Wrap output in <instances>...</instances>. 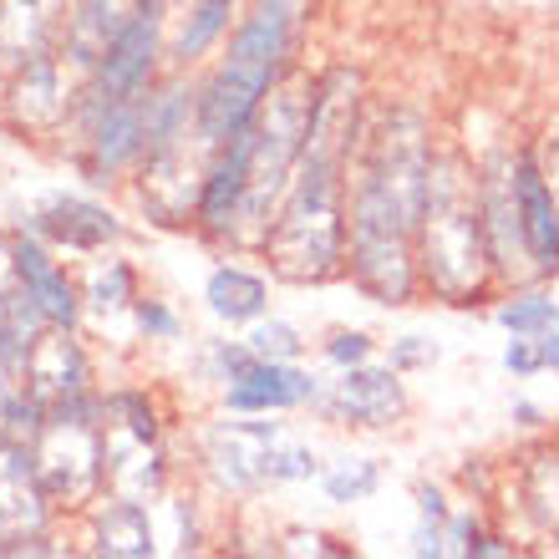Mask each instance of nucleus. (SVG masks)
<instances>
[{"mask_svg":"<svg viewBox=\"0 0 559 559\" xmlns=\"http://www.w3.org/2000/svg\"><path fill=\"white\" fill-rule=\"evenodd\" d=\"M295 46H300V0H250L239 11L229 46L199 82V143L209 153L260 118L265 97L295 72Z\"/></svg>","mask_w":559,"mask_h":559,"instance_id":"1","label":"nucleus"},{"mask_svg":"<svg viewBox=\"0 0 559 559\" xmlns=\"http://www.w3.org/2000/svg\"><path fill=\"white\" fill-rule=\"evenodd\" d=\"M417 270L423 295L442 306H478L484 295L503 290L478 209V163L463 147H438L427 214L417 224Z\"/></svg>","mask_w":559,"mask_h":559,"instance_id":"2","label":"nucleus"},{"mask_svg":"<svg viewBox=\"0 0 559 559\" xmlns=\"http://www.w3.org/2000/svg\"><path fill=\"white\" fill-rule=\"evenodd\" d=\"M36 473L57 514H87L107 493V413L103 392L46 407V423L31 442Z\"/></svg>","mask_w":559,"mask_h":559,"instance_id":"3","label":"nucleus"},{"mask_svg":"<svg viewBox=\"0 0 559 559\" xmlns=\"http://www.w3.org/2000/svg\"><path fill=\"white\" fill-rule=\"evenodd\" d=\"M5 97H0V112L21 138H61L72 133L76 103H82V87H87V72L76 67L61 46L31 57L21 72H11L5 82Z\"/></svg>","mask_w":559,"mask_h":559,"instance_id":"4","label":"nucleus"},{"mask_svg":"<svg viewBox=\"0 0 559 559\" xmlns=\"http://www.w3.org/2000/svg\"><path fill=\"white\" fill-rule=\"evenodd\" d=\"M168 61V0H147L143 11L107 41L97 67L87 72V103H138L158 87Z\"/></svg>","mask_w":559,"mask_h":559,"instance_id":"5","label":"nucleus"},{"mask_svg":"<svg viewBox=\"0 0 559 559\" xmlns=\"http://www.w3.org/2000/svg\"><path fill=\"white\" fill-rule=\"evenodd\" d=\"M290 438L285 423H270V413H224L204 427L199 457H204L209 484L229 499H250L270 488V453Z\"/></svg>","mask_w":559,"mask_h":559,"instance_id":"6","label":"nucleus"},{"mask_svg":"<svg viewBox=\"0 0 559 559\" xmlns=\"http://www.w3.org/2000/svg\"><path fill=\"white\" fill-rule=\"evenodd\" d=\"M310 413L325 427H352V432H392L407 423L413 397L392 361H361V367L336 371V382L321 386Z\"/></svg>","mask_w":559,"mask_h":559,"instance_id":"7","label":"nucleus"},{"mask_svg":"<svg viewBox=\"0 0 559 559\" xmlns=\"http://www.w3.org/2000/svg\"><path fill=\"white\" fill-rule=\"evenodd\" d=\"M147 97L138 103H76L72 138H76V168L87 183L107 189L118 183L128 168H138L147 153Z\"/></svg>","mask_w":559,"mask_h":559,"instance_id":"8","label":"nucleus"},{"mask_svg":"<svg viewBox=\"0 0 559 559\" xmlns=\"http://www.w3.org/2000/svg\"><path fill=\"white\" fill-rule=\"evenodd\" d=\"M478 163V209H484V229H488V250H493V270L499 285H530L534 265L524 250V229H519V199H514V147H488Z\"/></svg>","mask_w":559,"mask_h":559,"instance_id":"9","label":"nucleus"},{"mask_svg":"<svg viewBox=\"0 0 559 559\" xmlns=\"http://www.w3.org/2000/svg\"><path fill=\"white\" fill-rule=\"evenodd\" d=\"M514 199H519V229H524L534 280H555L559 275V189L545 168V153L530 143L514 147Z\"/></svg>","mask_w":559,"mask_h":559,"instance_id":"10","label":"nucleus"},{"mask_svg":"<svg viewBox=\"0 0 559 559\" xmlns=\"http://www.w3.org/2000/svg\"><path fill=\"white\" fill-rule=\"evenodd\" d=\"M250 158H254V122L209 153L204 183H199V209H193V229L209 245L229 250V239H235L239 204H245V189H250Z\"/></svg>","mask_w":559,"mask_h":559,"instance_id":"11","label":"nucleus"},{"mask_svg":"<svg viewBox=\"0 0 559 559\" xmlns=\"http://www.w3.org/2000/svg\"><path fill=\"white\" fill-rule=\"evenodd\" d=\"M51 499L36 473L26 442L0 438V555H15V545H26L36 534H51Z\"/></svg>","mask_w":559,"mask_h":559,"instance_id":"12","label":"nucleus"},{"mask_svg":"<svg viewBox=\"0 0 559 559\" xmlns=\"http://www.w3.org/2000/svg\"><path fill=\"white\" fill-rule=\"evenodd\" d=\"M26 229L36 239H46L51 250L67 254H107L128 229L107 204L87 199V193H51L36 214L26 219Z\"/></svg>","mask_w":559,"mask_h":559,"instance_id":"13","label":"nucleus"},{"mask_svg":"<svg viewBox=\"0 0 559 559\" xmlns=\"http://www.w3.org/2000/svg\"><path fill=\"white\" fill-rule=\"evenodd\" d=\"M321 377L306 371L300 361H265L254 356L250 367L239 371L235 382L224 386V413H300L321 397Z\"/></svg>","mask_w":559,"mask_h":559,"instance_id":"14","label":"nucleus"},{"mask_svg":"<svg viewBox=\"0 0 559 559\" xmlns=\"http://www.w3.org/2000/svg\"><path fill=\"white\" fill-rule=\"evenodd\" d=\"M21 382H26V392L41 402V407L87 397L92 392V361H87V352H82L76 331H67V325H46L41 336L31 341Z\"/></svg>","mask_w":559,"mask_h":559,"instance_id":"15","label":"nucleus"},{"mask_svg":"<svg viewBox=\"0 0 559 559\" xmlns=\"http://www.w3.org/2000/svg\"><path fill=\"white\" fill-rule=\"evenodd\" d=\"M11 245H15V280H21V290L31 295V306L41 310L51 325L76 331V321H82L87 300H82V285L67 275V265L51 254V245H46V239H36L31 229H21Z\"/></svg>","mask_w":559,"mask_h":559,"instance_id":"16","label":"nucleus"},{"mask_svg":"<svg viewBox=\"0 0 559 559\" xmlns=\"http://www.w3.org/2000/svg\"><path fill=\"white\" fill-rule=\"evenodd\" d=\"M72 0H0V82L31 57L61 46Z\"/></svg>","mask_w":559,"mask_h":559,"instance_id":"17","label":"nucleus"},{"mask_svg":"<svg viewBox=\"0 0 559 559\" xmlns=\"http://www.w3.org/2000/svg\"><path fill=\"white\" fill-rule=\"evenodd\" d=\"M107 493L138 503L163 499L168 493V453H163V442L138 438L128 427L107 423Z\"/></svg>","mask_w":559,"mask_h":559,"instance_id":"18","label":"nucleus"},{"mask_svg":"<svg viewBox=\"0 0 559 559\" xmlns=\"http://www.w3.org/2000/svg\"><path fill=\"white\" fill-rule=\"evenodd\" d=\"M87 539H92V555H107V559H153L158 555V530H153L147 503L118 499V493H103V499L87 509Z\"/></svg>","mask_w":559,"mask_h":559,"instance_id":"19","label":"nucleus"},{"mask_svg":"<svg viewBox=\"0 0 559 559\" xmlns=\"http://www.w3.org/2000/svg\"><path fill=\"white\" fill-rule=\"evenodd\" d=\"M147 0H72V11H67V31H61V51L92 72L97 57L107 51V41L118 36L138 11H143Z\"/></svg>","mask_w":559,"mask_h":559,"instance_id":"20","label":"nucleus"},{"mask_svg":"<svg viewBox=\"0 0 559 559\" xmlns=\"http://www.w3.org/2000/svg\"><path fill=\"white\" fill-rule=\"evenodd\" d=\"M204 306L224 325H254L260 316H270V275L235 265V260H219L204 280Z\"/></svg>","mask_w":559,"mask_h":559,"instance_id":"21","label":"nucleus"},{"mask_svg":"<svg viewBox=\"0 0 559 559\" xmlns=\"http://www.w3.org/2000/svg\"><path fill=\"white\" fill-rule=\"evenodd\" d=\"M235 21H239V0H193L189 11H178V26L168 36V67L189 72L193 61H204L235 31Z\"/></svg>","mask_w":559,"mask_h":559,"instance_id":"22","label":"nucleus"},{"mask_svg":"<svg viewBox=\"0 0 559 559\" xmlns=\"http://www.w3.org/2000/svg\"><path fill=\"white\" fill-rule=\"evenodd\" d=\"M493 321H499L509 336H545V331L559 325V300L545 290V280H530V285L499 290Z\"/></svg>","mask_w":559,"mask_h":559,"instance_id":"23","label":"nucleus"},{"mask_svg":"<svg viewBox=\"0 0 559 559\" xmlns=\"http://www.w3.org/2000/svg\"><path fill=\"white\" fill-rule=\"evenodd\" d=\"M138 270L128 260H103V265H92V275L82 280V300L87 310L97 316H122V310L138 306Z\"/></svg>","mask_w":559,"mask_h":559,"instance_id":"24","label":"nucleus"},{"mask_svg":"<svg viewBox=\"0 0 559 559\" xmlns=\"http://www.w3.org/2000/svg\"><path fill=\"white\" fill-rule=\"evenodd\" d=\"M382 488V463L377 457H336L321 468V493L331 503H367Z\"/></svg>","mask_w":559,"mask_h":559,"instance_id":"25","label":"nucleus"},{"mask_svg":"<svg viewBox=\"0 0 559 559\" xmlns=\"http://www.w3.org/2000/svg\"><path fill=\"white\" fill-rule=\"evenodd\" d=\"M103 413L112 427H128L138 438L163 442V413L143 386H112V392H103Z\"/></svg>","mask_w":559,"mask_h":559,"instance_id":"26","label":"nucleus"},{"mask_svg":"<svg viewBox=\"0 0 559 559\" xmlns=\"http://www.w3.org/2000/svg\"><path fill=\"white\" fill-rule=\"evenodd\" d=\"M254 356H265V361H300L306 356V336H300V325L280 321V316H260V321L245 331Z\"/></svg>","mask_w":559,"mask_h":559,"instance_id":"27","label":"nucleus"},{"mask_svg":"<svg viewBox=\"0 0 559 559\" xmlns=\"http://www.w3.org/2000/svg\"><path fill=\"white\" fill-rule=\"evenodd\" d=\"M321 457H316V448H306V442L285 438L270 453V488H285V484H310V478H321Z\"/></svg>","mask_w":559,"mask_h":559,"instance_id":"28","label":"nucleus"},{"mask_svg":"<svg viewBox=\"0 0 559 559\" xmlns=\"http://www.w3.org/2000/svg\"><path fill=\"white\" fill-rule=\"evenodd\" d=\"M321 356L336 371L361 367V361H377V336H371V331H356V325H341V331H331V336L321 341Z\"/></svg>","mask_w":559,"mask_h":559,"instance_id":"29","label":"nucleus"},{"mask_svg":"<svg viewBox=\"0 0 559 559\" xmlns=\"http://www.w3.org/2000/svg\"><path fill=\"white\" fill-rule=\"evenodd\" d=\"M133 321L147 341H178V331H183V321L174 316V306H168V300H153V295H138Z\"/></svg>","mask_w":559,"mask_h":559,"instance_id":"30","label":"nucleus"},{"mask_svg":"<svg viewBox=\"0 0 559 559\" xmlns=\"http://www.w3.org/2000/svg\"><path fill=\"white\" fill-rule=\"evenodd\" d=\"M438 341H427V336H397L392 341V352H386V361L407 377V371H423V367H432L438 361Z\"/></svg>","mask_w":559,"mask_h":559,"instance_id":"31","label":"nucleus"},{"mask_svg":"<svg viewBox=\"0 0 559 559\" xmlns=\"http://www.w3.org/2000/svg\"><path fill=\"white\" fill-rule=\"evenodd\" d=\"M413 499H417V524H432V530H448L453 524V509L457 503H448V493H442V484H417L413 488Z\"/></svg>","mask_w":559,"mask_h":559,"instance_id":"32","label":"nucleus"},{"mask_svg":"<svg viewBox=\"0 0 559 559\" xmlns=\"http://www.w3.org/2000/svg\"><path fill=\"white\" fill-rule=\"evenodd\" d=\"M503 371L509 377H539L545 371V356H539V336H514L509 346H503Z\"/></svg>","mask_w":559,"mask_h":559,"instance_id":"33","label":"nucleus"},{"mask_svg":"<svg viewBox=\"0 0 559 559\" xmlns=\"http://www.w3.org/2000/svg\"><path fill=\"white\" fill-rule=\"evenodd\" d=\"M280 549H285V555H325V559H346V555H352L341 539L316 534V530H290L285 539H280Z\"/></svg>","mask_w":559,"mask_h":559,"instance_id":"34","label":"nucleus"},{"mask_svg":"<svg viewBox=\"0 0 559 559\" xmlns=\"http://www.w3.org/2000/svg\"><path fill=\"white\" fill-rule=\"evenodd\" d=\"M514 555H519V545L509 539V534H499V530H484L468 545V559H514Z\"/></svg>","mask_w":559,"mask_h":559,"instance_id":"35","label":"nucleus"},{"mask_svg":"<svg viewBox=\"0 0 559 559\" xmlns=\"http://www.w3.org/2000/svg\"><path fill=\"white\" fill-rule=\"evenodd\" d=\"M21 290V280H15V245L0 235V295Z\"/></svg>","mask_w":559,"mask_h":559,"instance_id":"36","label":"nucleus"},{"mask_svg":"<svg viewBox=\"0 0 559 559\" xmlns=\"http://www.w3.org/2000/svg\"><path fill=\"white\" fill-rule=\"evenodd\" d=\"M539 356H545V371H555V377H559V325L539 336Z\"/></svg>","mask_w":559,"mask_h":559,"instance_id":"37","label":"nucleus"},{"mask_svg":"<svg viewBox=\"0 0 559 559\" xmlns=\"http://www.w3.org/2000/svg\"><path fill=\"white\" fill-rule=\"evenodd\" d=\"M514 423L519 427H545V413H539L534 402H514Z\"/></svg>","mask_w":559,"mask_h":559,"instance_id":"38","label":"nucleus"},{"mask_svg":"<svg viewBox=\"0 0 559 559\" xmlns=\"http://www.w3.org/2000/svg\"><path fill=\"white\" fill-rule=\"evenodd\" d=\"M168 5H174V11H189V5H193V0H168Z\"/></svg>","mask_w":559,"mask_h":559,"instance_id":"39","label":"nucleus"},{"mask_svg":"<svg viewBox=\"0 0 559 559\" xmlns=\"http://www.w3.org/2000/svg\"><path fill=\"white\" fill-rule=\"evenodd\" d=\"M555 432H559V423H555Z\"/></svg>","mask_w":559,"mask_h":559,"instance_id":"40","label":"nucleus"}]
</instances>
